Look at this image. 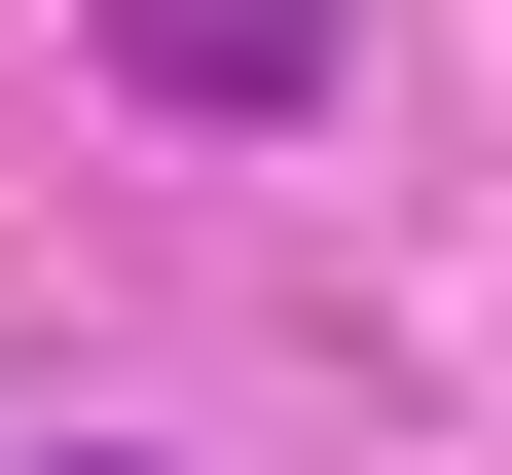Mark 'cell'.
<instances>
[{
  "instance_id": "1",
  "label": "cell",
  "mask_w": 512,
  "mask_h": 475,
  "mask_svg": "<svg viewBox=\"0 0 512 475\" xmlns=\"http://www.w3.org/2000/svg\"><path fill=\"white\" fill-rule=\"evenodd\" d=\"M110 74H147V110H220V147H256V110H330V0H110Z\"/></svg>"
}]
</instances>
